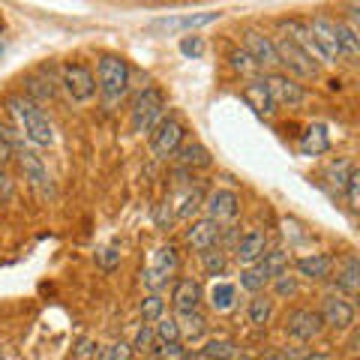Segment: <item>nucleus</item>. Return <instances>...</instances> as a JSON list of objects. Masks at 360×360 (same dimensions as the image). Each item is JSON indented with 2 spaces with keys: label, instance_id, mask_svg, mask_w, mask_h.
Instances as JSON below:
<instances>
[{
  "label": "nucleus",
  "instance_id": "nucleus-46",
  "mask_svg": "<svg viewBox=\"0 0 360 360\" xmlns=\"http://www.w3.org/2000/svg\"><path fill=\"white\" fill-rule=\"evenodd\" d=\"M13 198H15V180L6 168H0V205H6Z\"/></svg>",
  "mask_w": 360,
  "mask_h": 360
},
{
  "label": "nucleus",
  "instance_id": "nucleus-4",
  "mask_svg": "<svg viewBox=\"0 0 360 360\" xmlns=\"http://www.w3.org/2000/svg\"><path fill=\"white\" fill-rule=\"evenodd\" d=\"M165 94L160 87H148V90H141L139 99H135V105H132V129L135 132H153V127L165 117Z\"/></svg>",
  "mask_w": 360,
  "mask_h": 360
},
{
  "label": "nucleus",
  "instance_id": "nucleus-8",
  "mask_svg": "<svg viewBox=\"0 0 360 360\" xmlns=\"http://www.w3.org/2000/svg\"><path fill=\"white\" fill-rule=\"evenodd\" d=\"M15 160L21 165V174H25V180L30 184V189L37 193L39 198H51L54 195V184H51V174L49 168H45V162L39 160L33 150H18Z\"/></svg>",
  "mask_w": 360,
  "mask_h": 360
},
{
  "label": "nucleus",
  "instance_id": "nucleus-5",
  "mask_svg": "<svg viewBox=\"0 0 360 360\" xmlns=\"http://www.w3.org/2000/svg\"><path fill=\"white\" fill-rule=\"evenodd\" d=\"M262 82L267 87L270 99H274V105H279V108H295V105H300L303 99H307L303 84L297 82V78L285 75V72H267Z\"/></svg>",
  "mask_w": 360,
  "mask_h": 360
},
{
  "label": "nucleus",
  "instance_id": "nucleus-9",
  "mask_svg": "<svg viewBox=\"0 0 360 360\" xmlns=\"http://www.w3.org/2000/svg\"><path fill=\"white\" fill-rule=\"evenodd\" d=\"M319 315H321L324 328L348 330L354 324V303L348 297H340V295H328V297H321Z\"/></svg>",
  "mask_w": 360,
  "mask_h": 360
},
{
  "label": "nucleus",
  "instance_id": "nucleus-21",
  "mask_svg": "<svg viewBox=\"0 0 360 360\" xmlns=\"http://www.w3.org/2000/svg\"><path fill=\"white\" fill-rule=\"evenodd\" d=\"M288 264H291V255L283 250V246H274V250L267 246V252H264L262 258H258V262H255L252 267L258 270V276H262L264 283H270L274 276H279L283 270H288Z\"/></svg>",
  "mask_w": 360,
  "mask_h": 360
},
{
  "label": "nucleus",
  "instance_id": "nucleus-47",
  "mask_svg": "<svg viewBox=\"0 0 360 360\" xmlns=\"http://www.w3.org/2000/svg\"><path fill=\"white\" fill-rule=\"evenodd\" d=\"M172 222H174V213H172V201H162L160 207H156V225H160L162 231L172 229Z\"/></svg>",
  "mask_w": 360,
  "mask_h": 360
},
{
  "label": "nucleus",
  "instance_id": "nucleus-24",
  "mask_svg": "<svg viewBox=\"0 0 360 360\" xmlns=\"http://www.w3.org/2000/svg\"><path fill=\"white\" fill-rule=\"evenodd\" d=\"M297 148L303 156H321L330 150V139H328V129L321 127V123H315V127H307L297 141Z\"/></svg>",
  "mask_w": 360,
  "mask_h": 360
},
{
  "label": "nucleus",
  "instance_id": "nucleus-45",
  "mask_svg": "<svg viewBox=\"0 0 360 360\" xmlns=\"http://www.w3.org/2000/svg\"><path fill=\"white\" fill-rule=\"evenodd\" d=\"M168 279H172V276L160 274L156 267H144V270H141V283H144V288H148V291H160V288L168 283Z\"/></svg>",
  "mask_w": 360,
  "mask_h": 360
},
{
  "label": "nucleus",
  "instance_id": "nucleus-33",
  "mask_svg": "<svg viewBox=\"0 0 360 360\" xmlns=\"http://www.w3.org/2000/svg\"><path fill=\"white\" fill-rule=\"evenodd\" d=\"M150 267H156V270H160V274H165V276H174L177 267H180V252H177V246H174V243L160 246Z\"/></svg>",
  "mask_w": 360,
  "mask_h": 360
},
{
  "label": "nucleus",
  "instance_id": "nucleus-27",
  "mask_svg": "<svg viewBox=\"0 0 360 360\" xmlns=\"http://www.w3.org/2000/svg\"><path fill=\"white\" fill-rule=\"evenodd\" d=\"M336 39H340L342 60H357L360 58V37L352 25H345L342 18H336Z\"/></svg>",
  "mask_w": 360,
  "mask_h": 360
},
{
  "label": "nucleus",
  "instance_id": "nucleus-49",
  "mask_svg": "<svg viewBox=\"0 0 360 360\" xmlns=\"http://www.w3.org/2000/svg\"><path fill=\"white\" fill-rule=\"evenodd\" d=\"M78 357H94L96 354V342L94 340H82L78 342V352H75Z\"/></svg>",
  "mask_w": 360,
  "mask_h": 360
},
{
  "label": "nucleus",
  "instance_id": "nucleus-26",
  "mask_svg": "<svg viewBox=\"0 0 360 360\" xmlns=\"http://www.w3.org/2000/svg\"><path fill=\"white\" fill-rule=\"evenodd\" d=\"M246 315H250V324H252V328H267L270 319H274V297L262 295V291H258V295H252Z\"/></svg>",
  "mask_w": 360,
  "mask_h": 360
},
{
  "label": "nucleus",
  "instance_id": "nucleus-50",
  "mask_svg": "<svg viewBox=\"0 0 360 360\" xmlns=\"http://www.w3.org/2000/svg\"><path fill=\"white\" fill-rule=\"evenodd\" d=\"M13 156H15V153L9 150L4 141H0V168H6V165H9V160H13Z\"/></svg>",
  "mask_w": 360,
  "mask_h": 360
},
{
  "label": "nucleus",
  "instance_id": "nucleus-29",
  "mask_svg": "<svg viewBox=\"0 0 360 360\" xmlns=\"http://www.w3.org/2000/svg\"><path fill=\"white\" fill-rule=\"evenodd\" d=\"M234 300H238V288L231 283H213L210 295H207V303L213 312H229L234 307Z\"/></svg>",
  "mask_w": 360,
  "mask_h": 360
},
{
  "label": "nucleus",
  "instance_id": "nucleus-36",
  "mask_svg": "<svg viewBox=\"0 0 360 360\" xmlns=\"http://www.w3.org/2000/svg\"><path fill=\"white\" fill-rule=\"evenodd\" d=\"M153 333H156V342H177L180 340L177 319L174 315H160L156 324H153Z\"/></svg>",
  "mask_w": 360,
  "mask_h": 360
},
{
  "label": "nucleus",
  "instance_id": "nucleus-1",
  "mask_svg": "<svg viewBox=\"0 0 360 360\" xmlns=\"http://www.w3.org/2000/svg\"><path fill=\"white\" fill-rule=\"evenodd\" d=\"M6 111H9V117L15 120L21 135L37 144V148H49V144L54 141V129H51L49 117H45V111L33 103V99H27L25 94L6 96Z\"/></svg>",
  "mask_w": 360,
  "mask_h": 360
},
{
  "label": "nucleus",
  "instance_id": "nucleus-35",
  "mask_svg": "<svg viewBox=\"0 0 360 360\" xmlns=\"http://www.w3.org/2000/svg\"><path fill=\"white\" fill-rule=\"evenodd\" d=\"M141 319L148 321V324H153L160 315H165V300H162V295L160 291H150V295H144L141 297Z\"/></svg>",
  "mask_w": 360,
  "mask_h": 360
},
{
  "label": "nucleus",
  "instance_id": "nucleus-16",
  "mask_svg": "<svg viewBox=\"0 0 360 360\" xmlns=\"http://www.w3.org/2000/svg\"><path fill=\"white\" fill-rule=\"evenodd\" d=\"M267 234L264 231H246L243 238H238V243H234V258L243 264V267H252L258 258H262L267 252Z\"/></svg>",
  "mask_w": 360,
  "mask_h": 360
},
{
  "label": "nucleus",
  "instance_id": "nucleus-30",
  "mask_svg": "<svg viewBox=\"0 0 360 360\" xmlns=\"http://www.w3.org/2000/svg\"><path fill=\"white\" fill-rule=\"evenodd\" d=\"M352 172H354V162L345 160V156H340V160H333L328 168H324V177H328L330 189H336V193L342 195V189L348 184V174H352Z\"/></svg>",
  "mask_w": 360,
  "mask_h": 360
},
{
  "label": "nucleus",
  "instance_id": "nucleus-38",
  "mask_svg": "<svg viewBox=\"0 0 360 360\" xmlns=\"http://www.w3.org/2000/svg\"><path fill=\"white\" fill-rule=\"evenodd\" d=\"M96 360H132V345L129 342H111L96 348Z\"/></svg>",
  "mask_w": 360,
  "mask_h": 360
},
{
  "label": "nucleus",
  "instance_id": "nucleus-20",
  "mask_svg": "<svg viewBox=\"0 0 360 360\" xmlns=\"http://www.w3.org/2000/svg\"><path fill=\"white\" fill-rule=\"evenodd\" d=\"M333 285H336L340 295L357 297V291H360V262H357V255H348L342 262V267H336Z\"/></svg>",
  "mask_w": 360,
  "mask_h": 360
},
{
  "label": "nucleus",
  "instance_id": "nucleus-43",
  "mask_svg": "<svg viewBox=\"0 0 360 360\" xmlns=\"http://www.w3.org/2000/svg\"><path fill=\"white\" fill-rule=\"evenodd\" d=\"M240 288L250 291V295H258V291L264 288V279L258 276L255 267H243V270H240Z\"/></svg>",
  "mask_w": 360,
  "mask_h": 360
},
{
  "label": "nucleus",
  "instance_id": "nucleus-39",
  "mask_svg": "<svg viewBox=\"0 0 360 360\" xmlns=\"http://www.w3.org/2000/svg\"><path fill=\"white\" fill-rule=\"evenodd\" d=\"M156 348V333H153V324L144 321L139 333H135V342H132V352H139V354H150Z\"/></svg>",
  "mask_w": 360,
  "mask_h": 360
},
{
  "label": "nucleus",
  "instance_id": "nucleus-19",
  "mask_svg": "<svg viewBox=\"0 0 360 360\" xmlns=\"http://www.w3.org/2000/svg\"><path fill=\"white\" fill-rule=\"evenodd\" d=\"M295 270L303 279H312V283H321V279H330L333 270V258L328 252H312V255H300L295 262Z\"/></svg>",
  "mask_w": 360,
  "mask_h": 360
},
{
  "label": "nucleus",
  "instance_id": "nucleus-52",
  "mask_svg": "<svg viewBox=\"0 0 360 360\" xmlns=\"http://www.w3.org/2000/svg\"><path fill=\"white\" fill-rule=\"evenodd\" d=\"M231 360H250V357H240V354H238V357H231Z\"/></svg>",
  "mask_w": 360,
  "mask_h": 360
},
{
  "label": "nucleus",
  "instance_id": "nucleus-14",
  "mask_svg": "<svg viewBox=\"0 0 360 360\" xmlns=\"http://www.w3.org/2000/svg\"><path fill=\"white\" fill-rule=\"evenodd\" d=\"M201 207L207 210L210 219L231 222L234 217H238V210H240V195L234 193V189H213L210 195H205V205Z\"/></svg>",
  "mask_w": 360,
  "mask_h": 360
},
{
  "label": "nucleus",
  "instance_id": "nucleus-22",
  "mask_svg": "<svg viewBox=\"0 0 360 360\" xmlns=\"http://www.w3.org/2000/svg\"><path fill=\"white\" fill-rule=\"evenodd\" d=\"M174 160L180 168H189V172H195V168H210L213 165V156L210 150L205 148V144H198V141H184L180 148L174 150Z\"/></svg>",
  "mask_w": 360,
  "mask_h": 360
},
{
  "label": "nucleus",
  "instance_id": "nucleus-6",
  "mask_svg": "<svg viewBox=\"0 0 360 360\" xmlns=\"http://www.w3.org/2000/svg\"><path fill=\"white\" fill-rule=\"evenodd\" d=\"M184 139H186L184 123L177 117H162L150 132V150L156 160H168V156H174V150L184 144Z\"/></svg>",
  "mask_w": 360,
  "mask_h": 360
},
{
  "label": "nucleus",
  "instance_id": "nucleus-37",
  "mask_svg": "<svg viewBox=\"0 0 360 360\" xmlns=\"http://www.w3.org/2000/svg\"><path fill=\"white\" fill-rule=\"evenodd\" d=\"M270 283H274V297H279V300L295 297V295H297V288H300L297 276H291L288 270H283V274L274 276V279H270Z\"/></svg>",
  "mask_w": 360,
  "mask_h": 360
},
{
  "label": "nucleus",
  "instance_id": "nucleus-48",
  "mask_svg": "<svg viewBox=\"0 0 360 360\" xmlns=\"http://www.w3.org/2000/svg\"><path fill=\"white\" fill-rule=\"evenodd\" d=\"M180 51H184L186 58H198V54L205 51V42H201V37H186L180 42Z\"/></svg>",
  "mask_w": 360,
  "mask_h": 360
},
{
  "label": "nucleus",
  "instance_id": "nucleus-28",
  "mask_svg": "<svg viewBox=\"0 0 360 360\" xmlns=\"http://www.w3.org/2000/svg\"><path fill=\"white\" fill-rule=\"evenodd\" d=\"M240 354V345L229 340V336H217V340H207L205 348H201V357L205 360H231Z\"/></svg>",
  "mask_w": 360,
  "mask_h": 360
},
{
  "label": "nucleus",
  "instance_id": "nucleus-11",
  "mask_svg": "<svg viewBox=\"0 0 360 360\" xmlns=\"http://www.w3.org/2000/svg\"><path fill=\"white\" fill-rule=\"evenodd\" d=\"M219 238H222V225L217 219L205 217V219H189L184 243L193 252H205V250H210V246H219Z\"/></svg>",
  "mask_w": 360,
  "mask_h": 360
},
{
  "label": "nucleus",
  "instance_id": "nucleus-31",
  "mask_svg": "<svg viewBox=\"0 0 360 360\" xmlns=\"http://www.w3.org/2000/svg\"><path fill=\"white\" fill-rule=\"evenodd\" d=\"M198 258H201V270H205L207 276H222L225 274V267H229V255L222 252V246H210V250H205V252H198Z\"/></svg>",
  "mask_w": 360,
  "mask_h": 360
},
{
  "label": "nucleus",
  "instance_id": "nucleus-13",
  "mask_svg": "<svg viewBox=\"0 0 360 360\" xmlns=\"http://www.w3.org/2000/svg\"><path fill=\"white\" fill-rule=\"evenodd\" d=\"M243 51L262 66V70H270L276 66V49H274V39L267 37L264 30L258 27H246L243 30Z\"/></svg>",
  "mask_w": 360,
  "mask_h": 360
},
{
  "label": "nucleus",
  "instance_id": "nucleus-7",
  "mask_svg": "<svg viewBox=\"0 0 360 360\" xmlns=\"http://www.w3.org/2000/svg\"><path fill=\"white\" fill-rule=\"evenodd\" d=\"M60 84L66 87L75 103H87L96 96V75L87 70L84 63H63L60 70Z\"/></svg>",
  "mask_w": 360,
  "mask_h": 360
},
{
  "label": "nucleus",
  "instance_id": "nucleus-3",
  "mask_svg": "<svg viewBox=\"0 0 360 360\" xmlns=\"http://www.w3.org/2000/svg\"><path fill=\"white\" fill-rule=\"evenodd\" d=\"M274 49H276V66H283L285 75L297 78V82H312V78H319L321 66L315 63L300 45L291 42L288 37L274 39Z\"/></svg>",
  "mask_w": 360,
  "mask_h": 360
},
{
  "label": "nucleus",
  "instance_id": "nucleus-12",
  "mask_svg": "<svg viewBox=\"0 0 360 360\" xmlns=\"http://www.w3.org/2000/svg\"><path fill=\"white\" fill-rule=\"evenodd\" d=\"M321 330H324V321L319 309H295L285 319V333L297 342H309L315 336H321Z\"/></svg>",
  "mask_w": 360,
  "mask_h": 360
},
{
  "label": "nucleus",
  "instance_id": "nucleus-15",
  "mask_svg": "<svg viewBox=\"0 0 360 360\" xmlns=\"http://www.w3.org/2000/svg\"><path fill=\"white\" fill-rule=\"evenodd\" d=\"M201 300H205V288H201L198 279H177L172 288V307L174 312H195L201 309Z\"/></svg>",
  "mask_w": 360,
  "mask_h": 360
},
{
  "label": "nucleus",
  "instance_id": "nucleus-17",
  "mask_svg": "<svg viewBox=\"0 0 360 360\" xmlns=\"http://www.w3.org/2000/svg\"><path fill=\"white\" fill-rule=\"evenodd\" d=\"M219 18V13H193V15H180V18H160L153 21L148 30L153 33H180V30H198L205 25H213V21Z\"/></svg>",
  "mask_w": 360,
  "mask_h": 360
},
{
  "label": "nucleus",
  "instance_id": "nucleus-32",
  "mask_svg": "<svg viewBox=\"0 0 360 360\" xmlns=\"http://www.w3.org/2000/svg\"><path fill=\"white\" fill-rule=\"evenodd\" d=\"M201 205H205V189H201V186H193L184 198H180V205L174 207V217L189 222V219H193L195 213L201 210Z\"/></svg>",
  "mask_w": 360,
  "mask_h": 360
},
{
  "label": "nucleus",
  "instance_id": "nucleus-41",
  "mask_svg": "<svg viewBox=\"0 0 360 360\" xmlns=\"http://www.w3.org/2000/svg\"><path fill=\"white\" fill-rule=\"evenodd\" d=\"M153 352L160 360H186L189 348H184V340H177V342H156Z\"/></svg>",
  "mask_w": 360,
  "mask_h": 360
},
{
  "label": "nucleus",
  "instance_id": "nucleus-2",
  "mask_svg": "<svg viewBox=\"0 0 360 360\" xmlns=\"http://www.w3.org/2000/svg\"><path fill=\"white\" fill-rule=\"evenodd\" d=\"M129 87V63L123 54H103L96 63V90L103 94L108 103L123 99Z\"/></svg>",
  "mask_w": 360,
  "mask_h": 360
},
{
  "label": "nucleus",
  "instance_id": "nucleus-23",
  "mask_svg": "<svg viewBox=\"0 0 360 360\" xmlns=\"http://www.w3.org/2000/svg\"><path fill=\"white\" fill-rule=\"evenodd\" d=\"M240 96H243V103L250 105L255 115H262V117H267V115H274V111H276L274 99H270V94H267V87H264L262 78H252V82L240 90Z\"/></svg>",
  "mask_w": 360,
  "mask_h": 360
},
{
  "label": "nucleus",
  "instance_id": "nucleus-18",
  "mask_svg": "<svg viewBox=\"0 0 360 360\" xmlns=\"http://www.w3.org/2000/svg\"><path fill=\"white\" fill-rule=\"evenodd\" d=\"M58 84H60V82H54L49 70L30 72V75L25 78V96H27V99H33L37 105L51 103V99L58 96Z\"/></svg>",
  "mask_w": 360,
  "mask_h": 360
},
{
  "label": "nucleus",
  "instance_id": "nucleus-25",
  "mask_svg": "<svg viewBox=\"0 0 360 360\" xmlns=\"http://www.w3.org/2000/svg\"><path fill=\"white\" fill-rule=\"evenodd\" d=\"M177 319V328H180V340H201V336L207 333V319L205 315H201V309H195V312H177L174 315Z\"/></svg>",
  "mask_w": 360,
  "mask_h": 360
},
{
  "label": "nucleus",
  "instance_id": "nucleus-34",
  "mask_svg": "<svg viewBox=\"0 0 360 360\" xmlns=\"http://www.w3.org/2000/svg\"><path fill=\"white\" fill-rule=\"evenodd\" d=\"M229 63H231V70H238L240 75L250 78V82H252L258 72H262V66H258L243 49H231V51H229Z\"/></svg>",
  "mask_w": 360,
  "mask_h": 360
},
{
  "label": "nucleus",
  "instance_id": "nucleus-10",
  "mask_svg": "<svg viewBox=\"0 0 360 360\" xmlns=\"http://www.w3.org/2000/svg\"><path fill=\"white\" fill-rule=\"evenodd\" d=\"M307 25L312 30L315 45H319L321 54H324V60H328V63L342 60L340 39H336V18H330V15H315L312 21H307Z\"/></svg>",
  "mask_w": 360,
  "mask_h": 360
},
{
  "label": "nucleus",
  "instance_id": "nucleus-40",
  "mask_svg": "<svg viewBox=\"0 0 360 360\" xmlns=\"http://www.w3.org/2000/svg\"><path fill=\"white\" fill-rule=\"evenodd\" d=\"M96 267L105 270V274H111V270L120 267V250H117L115 243H108V246H103V250H96Z\"/></svg>",
  "mask_w": 360,
  "mask_h": 360
},
{
  "label": "nucleus",
  "instance_id": "nucleus-44",
  "mask_svg": "<svg viewBox=\"0 0 360 360\" xmlns=\"http://www.w3.org/2000/svg\"><path fill=\"white\" fill-rule=\"evenodd\" d=\"M342 195L348 198V207H352V210L360 207V172H357V168H354L352 174H348V184H345V189H342Z\"/></svg>",
  "mask_w": 360,
  "mask_h": 360
},
{
  "label": "nucleus",
  "instance_id": "nucleus-51",
  "mask_svg": "<svg viewBox=\"0 0 360 360\" xmlns=\"http://www.w3.org/2000/svg\"><path fill=\"white\" fill-rule=\"evenodd\" d=\"M300 360H333V354H328V352H307Z\"/></svg>",
  "mask_w": 360,
  "mask_h": 360
},
{
  "label": "nucleus",
  "instance_id": "nucleus-42",
  "mask_svg": "<svg viewBox=\"0 0 360 360\" xmlns=\"http://www.w3.org/2000/svg\"><path fill=\"white\" fill-rule=\"evenodd\" d=\"M0 141H4L13 153L25 150V135H21L18 127H9V123H0Z\"/></svg>",
  "mask_w": 360,
  "mask_h": 360
}]
</instances>
